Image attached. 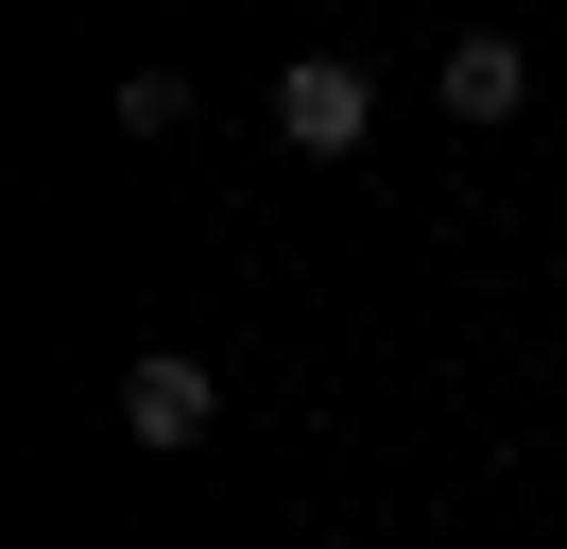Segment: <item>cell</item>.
<instances>
[{"label":"cell","mask_w":567,"mask_h":549,"mask_svg":"<svg viewBox=\"0 0 567 549\" xmlns=\"http://www.w3.org/2000/svg\"><path fill=\"white\" fill-rule=\"evenodd\" d=\"M361 137H379V69H344V52H292V69H276V155L344 172Z\"/></svg>","instance_id":"1"},{"label":"cell","mask_w":567,"mask_h":549,"mask_svg":"<svg viewBox=\"0 0 567 549\" xmlns=\"http://www.w3.org/2000/svg\"><path fill=\"white\" fill-rule=\"evenodd\" d=\"M224 429V377L189 361V343H155L138 377H121V446H207Z\"/></svg>","instance_id":"2"},{"label":"cell","mask_w":567,"mask_h":549,"mask_svg":"<svg viewBox=\"0 0 567 549\" xmlns=\"http://www.w3.org/2000/svg\"><path fill=\"white\" fill-rule=\"evenodd\" d=\"M430 86H447V121H516V103H533V52H516V34H464Z\"/></svg>","instance_id":"3"}]
</instances>
